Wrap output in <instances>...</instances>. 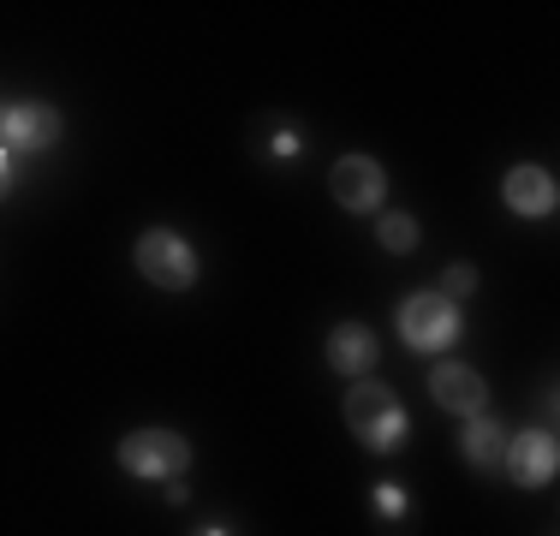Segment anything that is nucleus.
I'll return each instance as SVG.
<instances>
[{
	"mask_svg": "<svg viewBox=\"0 0 560 536\" xmlns=\"http://www.w3.org/2000/svg\"><path fill=\"white\" fill-rule=\"evenodd\" d=\"M399 340L411 352H442V346L459 340V304L442 299V292H411L399 304Z\"/></svg>",
	"mask_w": 560,
	"mask_h": 536,
	"instance_id": "20e7f679",
	"label": "nucleus"
},
{
	"mask_svg": "<svg viewBox=\"0 0 560 536\" xmlns=\"http://www.w3.org/2000/svg\"><path fill=\"white\" fill-rule=\"evenodd\" d=\"M119 465H126L131 477H185L191 471V441L173 435V429H131L126 441H119Z\"/></svg>",
	"mask_w": 560,
	"mask_h": 536,
	"instance_id": "7ed1b4c3",
	"label": "nucleus"
},
{
	"mask_svg": "<svg viewBox=\"0 0 560 536\" xmlns=\"http://www.w3.org/2000/svg\"><path fill=\"white\" fill-rule=\"evenodd\" d=\"M430 394L442 411H453V418H483V406H489V382L471 364H435Z\"/></svg>",
	"mask_w": 560,
	"mask_h": 536,
	"instance_id": "6e6552de",
	"label": "nucleus"
},
{
	"mask_svg": "<svg viewBox=\"0 0 560 536\" xmlns=\"http://www.w3.org/2000/svg\"><path fill=\"white\" fill-rule=\"evenodd\" d=\"M370 506H376L382 518H406V513H411V501H406V489H399V482H376Z\"/></svg>",
	"mask_w": 560,
	"mask_h": 536,
	"instance_id": "ddd939ff",
	"label": "nucleus"
},
{
	"mask_svg": "<svg viewBox=\"0 0 560 536\" xmlns=\"http://www.w3.org/2000/svg\"><path fill=\"white\" fill-rule=\"evenodd\" d=\"M299 150H304V138H299L292 126H275V131H269V155H275V161H299Z\"/></svg>",
	"mask_w": 560,
	"mask_h": 536,
	"instance_id": "2eb2a0df",
	"label": "nucleus"
},
{
	"mask_svg": "<svg viewBox=\"0 0 560 536\" xmlns=\"http://www.w3.org/2000/svg\"><path fill=\"white\" fill-rule=\"evenodd\" d=\"M138 275L162 292H191L197 275H203V263H197V250L185 245L173 226H150V233L138 238Z\"/></svg>",
	"mask_w": 560,
	"mask_h": 536,
	"instance_id": "f03ea898",
	"label": "nucleus"
},
{
	"mask_svg": "<svg viewBox=\"0 0 560 536\" xmlns=\"http://www.w3.org/2000/svg\"><path fill=\"white\" fill-rule=\"evenodd\" d=\"M197 536H233V531H226V525H203V531H197Z\"/></svg>",
	"mask_w": 560,
	"mask_h": 536,
	"instance_id": "f3484780",
	"label": "nucleus"
},
{
	"mask_svg": "<svg viewBox=\"0 0 560 536\" xmlns=\"http://www.w3.org/2000/svg\"><path fill=\"white\" fill-rule=\"evenodd\" d=\"M501 465L518 489H542V482H555V471H560V447H555L549 429H525V435H506Z\"/></svg>",
	"mask_w": 560,
	"mask_h": 536,
	"instance_id": "0eeeda50",
	"label": "nucleus"
},
{
	"mask_svg": "<svg viewBox=\"0 0 560 536\" xmlns=\"http://www.w3.org/2000/svg\"><path fill=\"white\" fill-rule=\"evenodd\" d=\"M459 292H477V268L471 263H453L442 275V299H459Z\"/></svg>",
	"mask_w": 560,
	"mask_h": 536,
	"instance_id": "4468645a",
	"label": "nucleus"
},
{
	"mask_svg": "<svg viewBox=\"0 0 560 536\" xmlns=\"http://www.w3.org/2000/svg\"><path fill=\"white\" fill-rule=\"evenodd\" d=\"M376 238H382V250H394V257H406V250H418V221H411V214H399V209H382V221H376Z\"/></svg>",
	"mask_w": 560,
	"mask_h": 536,
	"instance_id": "f8f14e48",
	"label": "nucleus"
},
{
	"mask_svg": "<svg viewBox=\"0 0 560 536\" xmlns=\"http://www.w3.org/2000/svg\"><path fill=\"white\" fill-rule=\"evenodd\" d=\"M328 191H335V203L346 214H376L382 197H388V173L370 155H340L335 173H328Z\"/></svg>",
	"mask_w": 560,
	"mask_h": 536,
	"instance_id": "39448f33",
	"label": "nucleus"
},
{
	"mask_svg": "<svg viewBox=\"0 0 560 536\" xmlns=\"http://www.w3.org/2000/svg\"><path fill=\"white\" fill-rule=\"evenodd\" d=\"M459 453H465V465H477V471H495L501 453H506V429L495 418H465Z\"/></svg>",
	"mask_w": 560,
	"mask_h": 536,
	"instance_id": "9b49d317",
	"label": "nucleus"
},
{
	"mask_svg": "<svg viewBox=\"0 0 560 536\" xmlns=\"http://www.w3.org/2000/svg\"><path fill=\"white\" fill-rule=\"evenodd\" d=\"M382 358V340L376 328H364V322H340L335 334H328V364H335L340 375H370Z\"/></svg>",
	"mask_w": 560,
	"mask_h": 536,
	"instance_id": "9d476101",
	"label": "nucleus"
},
{
	"mask_svg": "<svg viewBox=\"0 0 560 536\" xmlns=\"http://www.w3.org/2000/svg\"><path fill=\"white\" fill-rule=\"evenodd\" d=\"M501 197H506V209H513V214L542 221V214H555V173L549 167H530V161H525V167L506 173Z\"/></svg>",
	"mask_w": 560,
	"mask_h": 536,
	"instance_id": "1a4fd4ad",
	"label": "nucleus"
},
{
	"mask_svg": "<svg viewBox=\"0 0 560 536\" xmlns=\"http://www.w3.org/2000/svg\"><path fill=\"white\" fill-rule=\"evenodd\" d=\"M7 191H12V155L0 150V197H7Z\"/></svg>",
	"mask_w": 560,
	"mask_h": 536,
	"instance_id": "dca6fc26",
	"label": "nucleus"
},
{
	"mask_svg": "<svg viewBox=\"0 0 560 536\" xmlns=\"http://www.w3.org/2000/svg\"><path fill=\"white\" fill-rule=\"evenodd\" d=\"M60 138V107L48 102H12L0 114V150L7 155H43Z\"/></svg>",
	"mask_w": 560,
	"mask_h": 536,
	"instance_id": "423d86ee",
	"label": "nucleus"
},
{
	"mask_svg": "<svg viewBox=\"0 0 560 536\" xmlns=\"http://www.w3.org/2000/svg\"><path fill=\"white\" fill-rule=\"evenodd\" d=\"M346 429H352L370 453H399V447H406V429L411 423H406V406H399L394 387L358 382L352 394H346Z\"/></svg>",
	"mask_w": 560,
	"mask_h": 536,
	"instance_id": "f257e3e1",
	"label": "nucleus"
}]
</instances>
